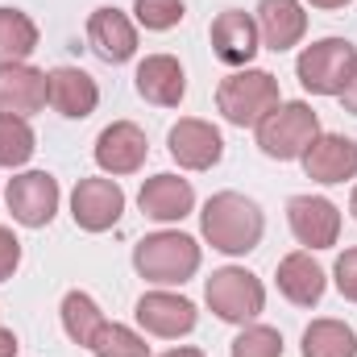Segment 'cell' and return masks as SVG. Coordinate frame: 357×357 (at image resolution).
<instances>
[{
	"label": "cell",
	"mask_w": 357,
	"mask_h": 357,
	"mask_svg": "<svg viewBox=\"0 0 357 357\" xmlns=\"http://www.w3.org/2000/svg\"><path fill=\"white\" fill-rule=\"evenodd\" d=\"M199 233L212 250L229 254V258H241L250 250H258L262 233H266V216L262 208L241 195V191H216L204 212H199Z\"/></svg>",
	"instance_id": "6da1fadb"
},
{
	"label": "cell",
	"mask_w": 357,
	"mask_h": 357,
	"mask_svg": "<svg viewBox=\"0 0 357 357\" xmlns=\"http://www.w3.org/2000/svg\"><path fill=\"white\" fill-rule=\"evenodd\" d=\"M133 266L146 282L183 287L199 270V245H195V237H187L178 229H162V233H150L133 245Z\"/></svg>",
	"instance_id": "7a4b0ae2"
},
{
	"label": "cell",
	"mask_w": 357,
	"mask_h": 357,
	"mask_svg": "<svg viewBox=\"0 0 357 357\" xmlns=\"http://www.w3.org/2000/svg\"><path fill=\"white\" fill-rule=\"evenodd\" d=\"M320 137V116L303 100H282L258 121V146L274 162H295Z\"/></svg>",
	"instance_id": "3957f363"
},
{
	"label": "cell",
	"mask_w": 357,
	"mask_h": 357,
	"mask_svg": "<svg viewBox=\"0 0 357 357\" xmlns=\"http://www.w3.org/2000/svg\"><path fill=\"white\" fill-rule=\"evenodd\" d=\"M282 104V96H278V79L270 75V71H258V67H241V71H233V75H225L220 79V88H216V108H220V116L229 121V125H237V129H258V121L266 116L270 108H278Z\"/></svg>",
	"instance_id": "277c9868"
},
{
	"label": "cell",
	"mask_w": 357,
	"mask_h": 357,
	"mask_svg": "<svg viewBox=\"0 0 357 357\" xmlns=\"http://www.w3.org/2000/svg\"><path fill=\"white\" fill-rule=\"evenodd\" d=\"M204 299L225 324H254L266 307V287L254 270L245 266H220L204 282Z\"/></svg>",
	"instance_id": "5b68a950"
},
{
	"label": "cell",
	"mask_w": 357,
	"mask_h": 357,
	"mask_svg": "<svg viewBox=\"0 0 357 357\" xmlns=\"http://www.w3.org/2000/svg\"><path fill=\"white\" fill-rule=\"evenodd\" d=\"M357 67V46L349 38H320L295 59V75L312 96H341Z\"/></svg>",
	"instance_id": "8992f818"
},
{
	"label": "cell",
	"mask_w": 357,
	"mask_h": 357,
	"mask_svg": "<svg viewBox=\"0 0 357 357\" xmlns=\"http://www.w3.org/2000/svg\"><path fill=\"white\" fill-rule=\"evenodd\" d=\"M4 204L13 212L17 225L25 229H46L59 212V178L46 171H25V175L8 178L4 187Z\"/></svg>",
	"instance_id": "52a82bcc"
},
{
	"label": "cell",
	"mask_w": 357,
	"mask_h": 357,
	"mask_svg": "<svg viewBox=\"0 0 357 357\" xmlns=\"http://www.w3.org/2000/svg\"><path fill=\"white\" fill-rule=\"evenodd\" d=\"M287 220L303 250H333L341 237V208L324 195H291Z\"/></svg>",
	"instance_id": "ba28073f"
},
{
	"label": "cell",
	"mask_w": 357,
	"mask_h": 357,
	"mask_svg": "<svg viewBox=\"0 0 357 357\" xmlns=\"http://www.w3.org/2000/svg\"><path fill=\"white\" fill-rule=\"evenodd\" d=\"M125 191L116 178H79L71 191V216L84 233H104L121 220Z\"/></svg>",
	"instance_id": "9c48e42d"
},
{
	"label": "cell",
	"mask_w": 357,
	"mask_h": 357,
	"mask_svg": "<svg viewBox=\"0 0 357 357\" xmlns=\"http://www.w3.org/2000/svg\"><path fill=\"white\" fill-rule=\"evenodd\" d=\"M167 150L183 171H212L225 158V137L216 125H208L199 116H183L167 133Z\"/></svg>",
	"instance_id": "30bf717a"
},
{
	"label": "cell",
	"mask_w": 357,
	"mask_h": 357,
	"mask_svg": "<svg viewBox=\"0 0 357 357\" xmlns=\"http://www.w3.org/2000/svg\"><path fill=\"white\" fill-rule=\"evenodd\" d=\"M133 312H137V324H142L150 337H162V341L187 337V333L195 328V320H199L195 303L183 299V295H175V291H146Z\"/></svg>",
	"instance_id": "8fae6325"
},
{
	"label": "cell",
	"mask_w": 357,
	"mask_h": 357,
	"mask_svg": "<svg viewBox=\"0 0 357 357\" xmlns=\"http://www.w3.org/2000/svg\"><path fill=\"white\" fill-rule=\"evenodd\" d=\"M208 38H212V54L225 63V67H250L254 63V54L262 50V33H258V21L250 17V13H241V8H225L216 21H212V29H208Z\"/></svg>",
	"instance_id": "7c38bea8"
},
{
	"label": "cell",
	"mask_w": 357,
	"mask_h": 357,
	"mask_svg": "<svg viewBox=\"0 0 357 357\" xmlns=\"http://www.w3.org/2000/svg\"><path fill=\"white\" fill-rule=\"evenodd\" d=\"M146 154H150V142L133 121H112L96 137V162L108 175H137L146 167Z\"/></svg>",
	"instance_id": "4fadbf2b"
},
{
	"label": "cell",
	"mask_w": 357,
	"mask_h": 357,
	"mask_svg": "<svg viewBox=\"0 0 357 357\" xmlns=\"http://www.w3.org/2000/svg\"><path fill=\"white\" fill-rule=\"evenodd\" d=\"M303 171L307 178L333 187V183H345V178H357V142L345 137V133H320L307 150H303Z\"/></svg>",
	"instance_id": "5bb4252c"
},
{
	"label": "cell",
	"mask_w": 357,
	"mask_h": 357,
	"mask_svg": "<svg viewBox=\"0 0 357 357\" xmlns=\"http://www.w3.org/2000/svg\"><path fill=\"white\" fill-rule=\"evenodd\" d=\"M133 84L146 104H158V108H178L187 96V75H183V63L175 54H146L137 63Z\"/></svg>",
	"instance_id": "9a60e30c"
},
{
	"label": "cell",
	"mask_w": 357,
	"mask_h": 357,
	"mask_svg": "<svg viewBox=\"0 0 357 357\" xmlns=\"http://www.w3.org/2000/svg\"><path fill=\"white\" fill-rule=\"evenodd\" d=\"M46 104L59 116L84 121L100 104V88H96V79H91L88 71H79V67H54L46 75Z\"/></svg>",
	"instance_id": "2e32d148"
},
{
	"label": "cell",
	"mask_w": 357,
	"mask_h": 357,
	"mask_svg": "<svg viewBox=\"0 0 357 357\" xmlns=\"http://www.w3.org/2000/svg\"><path fill=\"white\" fill-rule=\"evenodd\" d=\"M46 108V71L29 63H0V112L33 116Z\"/></svg>",
	"instance_id": "e0dca14e"
},
{
	"label": "cell",
	"mask_w": 357,
	"mask_h": 357,
	"mask_svg": "<svg viewBox=\"0 0 357 357\" xmlns=\"http://www.w3.org/2000/svg\"><path fill=\"white\" fill-rule=\"evenodd\" d=\"M88 42L91 50L104 59V63H129L137 54V25L121 13V8H96L88 17Z\"/></svg>",
	"instance_id": "ac0fdd59"
},
{
	"label": "cell",
	"mask_w": 357,
	"mask_h": 357,
	"mask_svg": "<svg viewBox=\"0 0 357 357\" xmlns=\"http://www.w3.org/2000/svg\"><path fill=\"white\" fill-rule=\"evenodd\" d=\"M278 291H282V299L287 303H295V307H316L320 299H324V287H328V274L324 266L312 258V250H295V254H287L282 262H278Z\"/></svg>",
	"instance_id": "d6986e66"
},
{
	"label": "cell",
	"mask_w": 357,
	"mask_h": 357,
	"mask_svg": "<svg viewBox=\"0 0 357 357\" xmlns=\"http://www.w3.org/2000/svg\"><path fill=\"white\" fill-rule=\"evenodd\" d=\"M254 21H258L262 46L274 50V54H282V50L299 46V42H303V33H307V13H303V4H299V0H258Z\"/></svg>",
	"instance_id": "ffe728a7"
},
{
	"label": "cell",
	"mask_w": 357,
	"mask_h": 357,
	"mask_svg": "<svg viewBox=\"0 0 357 357\" xmlns=\"http://www.w3.org/2000/svg\"><path fill=\"white\" fill-rule=\"evenodd\" d=\"M137 204H142V212L150 216V220H158V225H175L183 216H191V208H195V191H191V183L178 175H154L142 183V191H137Z\"/></svg>",
	"instance_id": "44dd1931"
},
{
	"label": "cell",
	"mask_w": 357,
	"mask_h": 357,
	"mask_svg": "<svg viewBox=\"0 0 357 357\" xmlns=\"http://www.w3.org/2000/svg\"><path fill=\"white\" fill-rule=\"evenodd\" d=\"M303 357H357V333L345 320H312L303 328Z\"/></svg>",
	"instance_id": "7402d4cb"
},
{
	"label": "cell",
	"mask_w": 357,
	"mask_h": 357,
	"mask_svg": "<svg viewBox=\"0 0 357 357\" xmlns=\"http://www.w3.org/2000/svg\"><path fill=\"white\" fill-rule=\"evenodd\" d=\"M38 50V25L21 8H0V63H25Z\"/></svg>",
	"instance_id": "603a6c76"
},
{
	"label": "cell",
	"mask_w": 357,
	"mask_h": 357,
	"mask_svg": "<svg viewBox=\"0 0 357 357\" xmlns=\"http://www.w3.org/2000/svg\"><path fill=\"white\" fill-rule=\"evenodd\" d=\"M100 324H104V312L96 307V299H91L88 291H67V295H63V333H67L75 345L88 349Z\"/></svg>",
	"instance_id": "cb8c5ba5"
},
{
	"label": "cell",
	"mask_w": 357,
	"mask_h": 357,
	"mask_svg": "<svg viewBox=\"0 0 357 357\" xmlns=\"http://www.w3.org/2000/svg\"><path fill=\"white\" fill-rule=\"evenodd\" d=\"M33 150H38V137H33L29 121L0 112V167H4V171L25 167V162L33 158Z\"/></svg>",
	"instance_id": "d4e9b609"
},
{
	"label": "cell",
	"mask_w": 357,
	"mask_h": 357,
	"mask_svg": "<svg viewBox=\"0 0 357 357\" xmlns=\"http://www.w3.org/2000/svg\"><path fill=\"white\" fill-rule=\"evenodd\" d=\"M88 349L96 357H150L146 337H137L129 324H116V320H104V324L96 328V337H91Z\"/></svg>",
	"instance_id": "484cf974"
},
{
	"label": "cell",
	"mask_w": 357,
	"mask_h": 357,
	"mask_svg": "<svg viewBox=\"0 0 357 357\" xmlns=\"http://www.w3.org/2000/svg\"><path fill=\"white\" fill-rule=\"evenodd\" d=\"M229 357H282V337L270 324H245L237 333Z\"/></svg>",
	"instance_id": "4316f807"
},
{
	"label": "cell",
	"mask_w": 357,
	"mask_h": 357,
	"mask_svg": "<svg viewBox=\"0 0 357 357\" xmlns=\"http://www.w3.org/2000/svg\"><path fill=\"white\" fill-rule=\"evenodd\" d=\"M133 13H137V25L154 29V33H167L183 21V0H133Z\"/></svg>",
	"instance_id": "83f0119b"
},
{
	"label": "cell",
	"mask_w": 357,
	"mask_h": 357,
	"mask_svg": "<svg viewBox=\"0 0 357 357\" xmlns=\"http://www.w3.org/2000/svg\"><path fill=\"white\" fill-rule=\"evenodd\" d=\"M333 278H337V291H341L349 303H357V250H345V254L337 258Z\"/></svg>",
	"instance_id": "f1b7e54d"
},
{
	"label": "cell",
	"mask_w": 357,
	"mask_h": 357,
	"mask_svg": "<svg viewBox=\"0 0 357 357\" xmlns=\"http://www.w3.org/2000/svg\"><path fill=\"white\" fill-rule=\"evenodd\" d=\"M17 266H21V241L13 237V229H4V225H0V282H4V278H13Z\"/></svg>",
	"instance_id": "f546056e"
},
{
	"label": "cell",
	"mask_w": 357,
	"mask_h": 357,
	"mask_svg": "<svg viewBox=\"0 0 357 357\" xmlns=\"http://www.w3.org/2000/svg\"><path fill=\"white\" fill-rule=\"evenodd\" d=\"M341 104H345V112L357 116V67H354V75H349V84H345V91H341Z\"/></svg>",
	"instance_id": "4dcf8cb0"
},
{
	"label": "cell",
	"mask_w": 357,
	"mask_h": 357,
	"mask_svg": "<svg viewBox=\"0 0 357 357\" xmlns=\"http://www.w3.org/2000/svg\"><path fill=\"white\" fill-rule=\"evenodd\" d=\"M17 349H21L17 337H13L8 328H0V357H17Z\"/></svg>",
	"instance_id": "1f68e13d"
},
{
	"label": "cell",
	"mask_w": 357,
	"mask_h": 357,
	"mask_svg": "<svg viewBox=\"0 0 357 357\" xmlns=\"http://www.w3.org/2000/svg\"><path fill=\"white\" fill-rule=\"evenodd\" d=\"M312 8H324V13H337V8H345V4H354V0H307Z\"/></svg>",
	"instance_id": "d6a6232c"
},
{
	"label": "cell",
	"mask_w": 357,
	"mask_h": 357,
	"mask_svg": "<svg viewBox=\"0 0 357 357\" xmlns=\"http://www.w3.org/2000/svg\"><path fill=\"white\" fill-rule=\"evenodd\" d=\"M158 357H208L204 349H191V345H178V349H167V354H158Z\"/></svg>",
	"instance_id": "836d02e7"
},
{
	"label": "cell",
	"mask_w": 357,
	"mask_h": 357,
	"mask_svg": "<svg viewBox=\"0 0 357 357\" xmlns=\"http://www.w3.org/2000/svg\"><path fill=\"white\" fill-rule=\"evenodd\" d=\"M349 212H354V220H357V187H354V195H349Z\"/></svg>",
	"instance_id": "e575fe53"
}]
</instances>
